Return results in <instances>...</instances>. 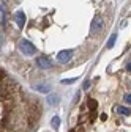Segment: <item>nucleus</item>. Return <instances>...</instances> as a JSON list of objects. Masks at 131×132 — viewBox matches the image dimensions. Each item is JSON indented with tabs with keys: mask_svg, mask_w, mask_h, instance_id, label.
Masks as SVG:
<instances>
[{
	"mask_svg": "<svg viewBox=\"0 0 131 132\" xmlns=\"http://www.w3.org/2000/svg\"><path fill=\"white\" fill-rule=\"evenodd\" d=\"M19 49H21V52H22L24 55H33V54L37 52V47L32 44L30 41H27V39H21Z\"/></svg>",
	"mask_w": 131,
	"mask_h": 132,
	"instance_id": "nucleus-1",
	"label": "nucleus"
},
{
	"mask_svg": "<svg viewBox=\"0 0 131 132\" xmlns=\"http://www.w3.org/2000/svg\"><path fill=\"white\" fill-rule=\"evenodd\" d=\"M103 25H104V19L101 18V16H96V18L93 19V22H92L90 31H92V33H96V31H100V30L103 28Z\"/></svg>",
	"mask_w": 131,
	"mask_h": 132,
	"instance_id": "nucleus-2",
	"label": "nucleus"
},
{
	"mask_svg": "<svg viewBox=\"0 0 131 132\" xmlns=\"http://www.w3.org/2000/svg\"><path fill=\"white\" fill-rule=\"evenodd\" d=\"M71 57H73V51H62V52H59L57 60H59V63H67L71 60Z\"/></svg>",
	"mask_w": 131,
	"mask_h": 132,
	"instance_id": "nucleus-3",
	"label": "nucleus"
},
{
	"mask_svg": "<svg viewBox=\"0 0 131 132\" xmlns=\"http://www.w3.org/2000/svg\"><path fill=\"white\" fill-rule=\"evenodd\" d=\"M14 19H16V24H18L19 28L24 27V24H25V14H24L22 11H18V13H16V14H14Z\"/></svg>",
	"mask_w": 131,
	"mask_h": 132,
	"instance_id": "nucleus-4",
	"label": "nucleus"
},
{
	"mask_svg": "<svg viewBox=\"0 0 131 132\" xmlns=\"http://www.w3.org/2000/svg\"><path fill=\"white\" fill-rule=\"evenodd\" d=\"M59 102H60V96L57 93H51L47 96V104L49 105H57Z\"/></svg>",
	"mask_w": 131,
	"mask_h": 132,
	"instance_id": "nucleus-5",
	"label": "nucleus"
},
{
	"mask_svg": "<svg viewBox=\"0 0 131 132\" xmlns=\"http://www.w3.org/2000/svg\"><path fill=\"white\" fill-rule=\"evenodd\" d=\"M38 66H41L43 69H47V68L52 66V61L49 58H46V57H41V58H38Z\"/></svg>",
	"mask_w": 131,
	"mask_h": 132,
	"instance_id": "nucleus-6",
	"label": "nucleus"
},
{
	"mask_svg": "<svg viewBox=\"0 0 131 132\" xmlns=\"http://www.w3.org/2000/svg\"><path fill=\"white\" fill-rule=\"evenodd\" d=\"M33 88L40 93H49L51 91V85H33Z\"/></svg>",
	"mask_w": 131,
	"mask_h": 132,
	"instance_id": "nucleus-7",
	"label": "nucleus"
},
{
	"mask_svg": "<svg viewBox=\"0 0 131 132\" xmlns=\"http://www.w3.org/2000/svg\"><path fill=\"white\" fill-rule=\"evenodd\" d=\"M115 110L120 113V115H123V117H129V115H131V110L129 109H126V107H115Z\"/></svg>",
	"mask_w": 131,
	"mask_h": 132,
	"instance_id": "nucleus-8",
	"label": "nucleus"
},
{
	"mask_svg": "<svg viewBox=\"0 0 131 132\" xmlns=\"http://www.w3.org/2000/svg\"><path fill=\"white\" fill-rule=\"evenodd\" d=\"M51 124H52V127L57 130V129L60 127V118H59V117H54V118L51 120Z\"/></svg>",
	"mask_w": 131,
	"mask_h": 132,
	"instance_id": "nucleus-9",
	"label": "nucleus"
},
{
	"mask_svg": "<svg viewBox=\"0 0 131 132\" xmlns=\"http://www.w3.org/2000/svg\"><path fill=\"white\" fill-rule=\"evenodd\" d=\"M115 39H117V35L114 33V35L109 38V41H107V47H109V49H112V47H114V44H115Z\"/></svg>",
	"mask_w": 131,
	"mask_h": 132,
	"instance_id": "nucleus-10",
	"label": "nucleus"
},
{
	"mask_svg": "<svg viewBox=\"0 0 131 132\" xmlns=\"http://www.w3.org/2000/svg\"><path fill=\"white\" fill-rule=\"evenodd\" d=\"M5 22H6V16L3 13V6H0V24L5 25Z\"/></svg>",
	"mask_w": 131,
	"mask_h": 132,
	"instance_id": "nucleus-11",
	"label": "nucleus"
},
{
	"mask_svg": "<svg viewBox=\"0 0 131 132\" xmlns=\"http://www.w3.org/2000/svg\"><path fill=\"white\" fill-rule=\"evenodd\" d=\"M77 79L74 77V79H65V80H62V84H65V85H68V84H73V82H76Z\"/></svg>",
	"mask_w": 131,
	"mask_h": 132,
	"instance_id": "nucleus-12",
	"label": "nucleus"
},
{
	"mask_svg": "<svg viewBox=\"0 0 131 132\" xmlns=\"http://www.w3.org/2000/svg\"><path fill=\"white\" fill-rule=\"evenodd\" d=\"M89 105L95 109V107H96V101H93V99H90V101H89Z\"/></svg>",
	"mask_w": 131,
	"mask_h": 132,
	"instance_id": "nucleus-13",
	"label": "nucleus"
},
{
	"mask_svg": "<svg viewBox=\"0 0 131 132\" xmlns=\"http://www.w3.org/2000/svg\"><path fill=\"white\" fill-rule=\"evenodd\" d=\"M125 101H126L128 104H131V94H126V96H125Z\"/></svg>",
	"mask_w": 131,
	"mask_h": 132,
	"instance_id": "nucleus-14",
	"label": "nucleus"
},
{
	"mask_svg": "<svg viewBox=\"0 0 131 132\" xmlns=\"http://www.w3.org/2000/svg\"><path fill=\"white\" fill-rule=\"evenodd\" d=\"M89 87H90V82H89V80H85V82H84V90H87Z\"/></svg>",
	"mask_w": 131,
	"mask_h": 132,
	"instance_id": "nucleus-15",
	"label": "nucleus"
},
{
	"mask_svg": "<svg viewBox=\"0 0 131 132\" xmlns=\"http://www.w3.org/2000/svg\"><path fill=\"white\" fill-rule=\"evenodd\" d=\"M126 69H128V71H129V72H131V63H129V64H128V66H126Z\"/></svg>",
	"mask_w": 131,
	"mask_h": 132,
	"instance_id": "nucleus-16",
	"label": "nucleus"
},
{
	"mask_svg": "<svg viewBox=\"0 0 131 132\" xmlns=\"http://www.w3.org/2000/svg\"><path fill=\"white\" fill-rule=\"evenodd\" d=\"M2 41H3V39H2V36H0V46H2Z\"/></svg>",
	"mask_w": 131,
	"mask_h": 132,
	"instance_id": "nucleus-17",
	"label": "nucleus"
}]
</instances>
